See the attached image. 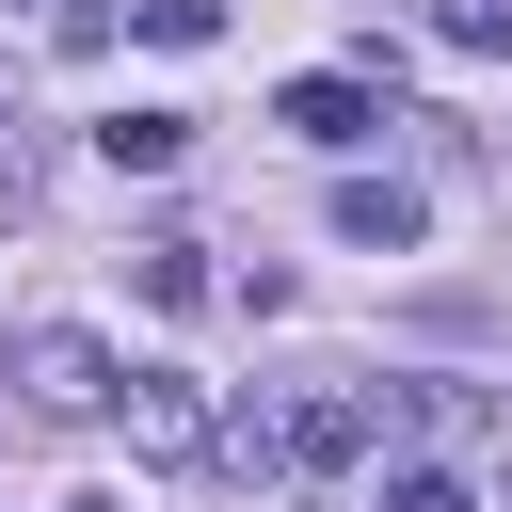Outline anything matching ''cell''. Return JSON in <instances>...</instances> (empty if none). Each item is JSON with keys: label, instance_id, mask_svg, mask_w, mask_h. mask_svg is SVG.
Masks as SVG:
<instances>
[{"label": "cell", "instance_id": "obj_10", "mask_svg": "<svg viewBox=\"0 0 512 512\" xmlns=\"http://www.w3.org/2000/svg\"><path fill=\"white\" fill-rule=\"evenodd\" d=\"M432 32L448 48H512V0H432Z\"/></svg>", "mask_w": 512, "mask_h": 512}, {"label": "cell", "instance_id": "obj_3", "mask_svg": "<svg viewBox=\"0 0 512 512\" xmlns=\"http://www.w3.org/2000/svg\"><path fill=\"white\" fill-rule=\"evenodd\" d=\"M368 416H384L368 384H320V400H288V480H320V464H352V448H368Z\"/></svg>", "mask_w": 512, "mask_h": 512}, {"label": "cell", "instance_id": "obj_2", "mask_svg": "<svg viewBox=\"0 0 512 512\" xmlns=\"http://www.w3.org/2000/svg\"><path fill=\"white\" fill-rule=\"evenodd\" d=\"M112 400H128V448H144V464H208V432H224L192 368H128Z\"/></svg>", "mask_w": 512, "mask_h": 512}, {"label": "cell", "instance_id": "obj_12", "mask_svg": "<svg viewBox=\"0 0 512 512\" xmlns=\"http://www.w3.org/2000/svg\"><path fill=\"white\" fill-rule=\"evenodd\" d=\"M48 16H64V0H48Z\"/></svg>", "mask_w": 512, "mask_h": 512}, {"label": "cell", "instance_id": "obj_6", "mask_svg": "<svg viewBox=\"0 0 512 512\" xmlns=\"http://www.w3.org/2000/svg\"><path fill=\"white\" fill-rule=\"evenodd\" d=\"M96 160H112V176H176V160H192V112H112Z\"/></svg>", "mask_w": 512, "mask_h": 512}, {"label": "cell", "instance_id": "obj_1", "mask_svg": "<svg viewBox=\"0 0 512 512\" xmlns=\"http://www.w3.org/2000/svg\"><path fill=\"white\" fill-rule=\"evenodd\" d=\"M112 384H128V368H112L80 320H32V336H16V400H32V416H112Z\"/></svg>", "mask_w": 512, "mask_h": 512}, {"label": "cell", "instance_id": "obj_11", "mask_svg": "<svg viewBox=\"0 0 512 512\" xmlns=\"http://www.w3.org/2000/svg\"><path fill=\"white\" fill-rule=\"evenodd\" d=\"M0 128H16V80H0Z\"/></svg>", "mask_w": 512, "mask_h": 512}, {"label": "cell", "instance_id": "obj_7", "mask_svg": "<svg viewBox=\"0 0 512 512\" xmlns=\"http://www.w3.org/2000/svg\"><path fill=\"white\" fill-rule=\"evenodd\" d=\"M128 288H144V304H208V240H144Z\"/></svg>", "mask_w": 512, "mask_h": 512}, {"label": "cell", "instance_id": "obj_4", "mask_svg": "<svg viewBox=\"0 0 512 512\" xmlns=\"http://www.w3.org/2000/svg\"><path fill=\"white\" fill-rule=\"evenodd\" d=\"M272 128H304V144H368V128H384V96L320 64V80H288V96H272Z\"/></svg>", "mask_w": 512, "mask_h": 512}, {"label": "cell", "instance_id": "obj_9", "mask_svg": "<svg viewBox=\"0 0 512 512\" xmlns=\"http://www.w3.org/2000/svg\"><path fill=\"white\" fill-rule=\"evenodd\" d=\"M384 512H480V496H464L448 464H384Z\"/></svg>", "mask_w": 512, "mask_h": 512}, {"label": "cell", "instance_id": "obj_8", "mask_svg": "<svg viewBox=\"0 0 512 512\" xmlns=\"http://www.w3.org/2000/svg\"><path fill=\"white\" fill-rule=\"evenodd\" d=\"M128 16H144V48H208L224 32V0H128Z\"/></svg>", "mask_w": 512, "mask_h": 512}, {"label": "cell", "instance_id": "obj_5", "mask_svg": "<svg viewBox=\"0 0 512 512\" xmlns=\"http://www.w3.org/2000/svg\"><path fill=\"white\" fill-rule=\"evenodd\" d=\"M416 224H432V208H416L400 176H336V240H352V256H400Z\"/></svg>", "mask_w": 512, "mask_h": 512}]
</instances>
